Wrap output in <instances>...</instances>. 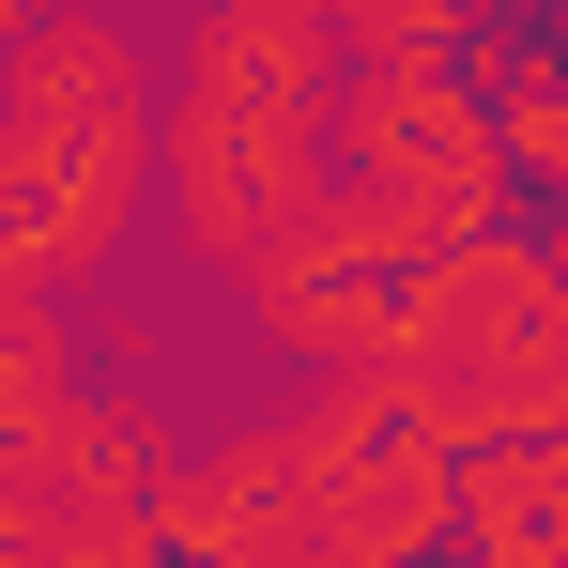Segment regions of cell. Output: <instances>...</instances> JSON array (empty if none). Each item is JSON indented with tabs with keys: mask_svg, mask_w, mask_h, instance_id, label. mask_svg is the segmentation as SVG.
Wrapping results in <instances>:
<instances>
[{
	"mask_svg": "<svg viewBox=\"0 0 568 568\" xmlns=\"http://www.w3.org/2000/svg\"><path fill=\"white\" fill-rule=\"evenodd\" d=\"M323 108H338L323 0H200L170 108H154V200H170L200 277H246L323 200Z\"/></svg>",
	"mask_w": 568,
	"mask_h": 568,
	"instance_id": "obj_1",
	"label": "cell"
},
{
	"mask_svg": "<svg viewBox=\"0 0 568 568\" xmlns=\"http://www.w3.org/2000/svg\"><path fill=\"white\" fill-rule=\"evenodd\" d=\"M154 108H170V62L108 31L93 0H47L31 31H0V231L93 277L154 200Z\"/></svg>",
	"mask_w": 568,
	"mask_h": 568,
	"instance_id": "obj_2",
	"label": "cell"
},
{
	"mask_svg": "<svg viewBox=\"0 0 568 568\" xmlns=\"http://www.w3.org/2000/svg\"><path fill=\"white\" fill-rule=\"evenodd\" d=\"M384 384H399L446 446L523 430V415H568V262H554V246H523L507 215H491V231H446V246H415Z\"/></svg>",
	"mask_w": 568,
	"mask_h": 568,
	"instance_id": "obj_3",
	"label": "cell"
},
{
	"mask_svg": "<svg viewBox=\"0 0 568 568\" xmlns=\"http://www.w3.org/2000/svg\"><path fill=\"white\" fill-rule=\"evenodd\" d=\"M262 462H277L292 554L399 568V554H446V538H462V446H446L384 369H323V399L262 430Z\"/></svg>",
	"mask_w": 568,
	"mask_h": 568,
	"instance_id": "obj_4",
	"label": "cell"
},
{
	"mask_svg": "<svg viewBox=\"0 0 568 568\" xmlns=\"http://www.w3.org/2000/svg\"><path fill=\"white\" fill-rule=\"evenodd\" d=\"M415 246H446L415 200L323 185L277 246L246 262V323H262L277 354H307V369H384V354H399V277H415Z\"/></svg>",
	"mask_w": 568,
	"mask_h": 568,
	"instance_id": "obj_5",
	"label": "cell"
},
{
	"mask_svg": "<svg viewBox=\"0 0 568 568\" xmlns=\"http://www.w3.org/2000/svg\"><path fill=\"white\" fill-rule=\"evenodd\" d=\"M323 154L354 185L415 200L430 231H491L523 215V170H507V123L462 62H338V108H323Z\"/></svg>",
	"mask_w": 568,
	"mask_h": 568,
	"instance_id": "obj_6",
	"label": "cell"
},
{
	"mask_svg": "<svg viewBox=\"0 0 568 568\" xmlns=\"http://www.w3.org/2000/svg\"><path fill=\"white\" fill-rule=\"evenodd\" d=\"M462 538L491 568H568V415H523V430L462 446Z\"/></svg>",
	"mask_w": 568,
	"mask_h": 568,
	"instance_id": "obj_7",
	"label": "cell"
},
{
	"mask_svg": "<svg viewBox=\"0 0 568 568\" xmlns=\"http://www.w3.org/2000/svg\"><path fill=\"white\" fill-rule=\"evenodd\" d=\"M491 123H507L523 200H554V215H568V31L507 16V47H491Z\"/></svg>",
	"mask_w": 568,
	"mask_h": 568,
	"instance_id": "obj_8",
	"label": "cell"
},
{
	"mask_svg": "<svg viewBox=\"0 0 568 568\" xmlns=\"http://www.w3.org/2000/svg\"><path fill=\"white\" fill-rule=\"evenodd\" d=\"M0 384L31 415L78 384V262H47L31 231H0Z\"/></svg>",
	"mask_w": 568,
	"mask_h": 568,
	"instance_id": "obj_9",
	"label": "cell"
},
{
	"mask_svg": "<svg viewBox=\"0 0 568 568\" xmlns=\"http://www.w3.org/2000/svg\"><path fill=\"white\" fill-rule=\"evenodd\" d=\"M31 462V399H16V384H0V476Z\"/></svg>",
	"mask_w": 568,
	"mask_h": 568,
	"instance_id": "obj_10",
	"label": "cell"
},
{
	"mask_svg": "<svg viewBox=\"0 0 568 568\" xmlns=\"http://www.w3.org/2000/svg\"><path fill=\"white\" fill-rule=\"evenodd\" d=\"M491 16H538V31H568V0H491Z\"/></svg>",
	"mask_w": 568,
	"mask_h": 568,
	"instance_id": "obj_11",
	"label": "cell"
}]
</instances>
